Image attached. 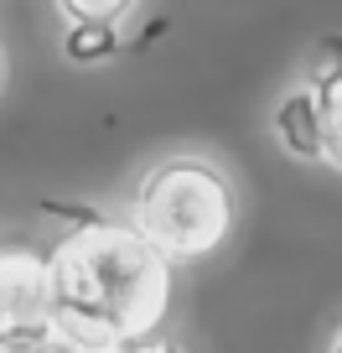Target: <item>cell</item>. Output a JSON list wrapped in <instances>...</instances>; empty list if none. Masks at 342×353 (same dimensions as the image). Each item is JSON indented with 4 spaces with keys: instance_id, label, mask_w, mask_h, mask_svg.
Segmentation results:
<instances>
[{
    "instance_id": "8fae6325",
    "label": "cell",
    "mask_w": 342,
    "mask_h": 353,
    "mask_svg": "<svg viewBox=\"0 0 342 353\" xmlns=\"http://www.w3.org/2000/svg\"><path fill=\"white\" fill-rule=\"evenodd\" d=\"M332 353H342V332H337V338H332Z\"/></svg>"
},
{
    "instance_id": "5b68a950",
    "label": "cell",
    "mask_w": 342,
    "mask_h": 353,
    "mask_svg": "<svg viewBox=\"0 0 342 353\" xmlns=\"http://www.w3.org/2000/svg\"><path fill=\"white\" fill-rule=\"evenodd\" d=\"M275 141L286 145L290 156L301 161H327V145H321V120H317V104H311L306 88L286 94L275 104Z\"/></svg>"
},
{
    "instance_id": "277c9868",
    "label": "cell",
    "mask_w": 342,
    "mask_h": 353,
    "mask_svg": "<svg viewBox=\"0 0 342 353\" xmlns=\"http://www.w3.org/2000/svg\"><path fill=\"white\" fill-rule=\"evenodd\" d=\"M306 94L321 120V145L327 161L342 166V37H321L306 63Z\"/></svg>"
},
{
    "instance_id": "52a82bcc",
    "label": "cell",
    "mask_w": 342,
    "mask_h": 353,
    "mask_svg": "<svg viewBox=\"0 0 342 353\" xmlns=\"http://www.w3.org/2000/svg\"><path fill=\"white\" fill-rule=\"evenodd\" d=\"M114 47H120V32H109V26H67L63 32L67 63H104Z\"/></svg>"
},
{
    "instance_id": "8992f818",
    "label": "cell",
    "mask_w": 342,
    "mask_h": 353,
    "mask_svg": "<svg viewBox=\"0 0 342 353\" xmlns=\"http://www.w3.org/2000/svg\"><path fill=\"white\" fill-rule=\"evenodd\" d=\"M135 11H140V0H57V16L67 26H109V32H120Z\"/></svg>"
},
{
    "instance_id": "3957f363",
    "label": "cell",
    "mask_w": 342,
    "mask_h": 353,
    "mask_svg": "<svg viewBox=\"0 0 342 353\" xmlns=\"http://www.w3.org/2000/svg\"><path fill=\"white\" fill-rule=\"evenodd\" d=\"M52 338V276L47 250L0 244V343Z\"/></svg>"
},
{
    "instance_id": "7a4b0ae2",
    "label": "cell",
    "mask_w": 342,
    "mask_h": 353,
    "mask_svg": "<svg viewBox=\"0 0 342 353\" xmlns=\"http://www.w3.org/2000/svg\"><path fill=\"white\" fill-rule=\"evenodd\" d=\"M125 223L171 265L218 254L239 229V192L218 161L197 151H171L135 182Z\"/></svg>"
},
{
    "instance_id": "ba28073f",
    "label": "cell",
    "mask_w": 342,
    "mask_h": 353,
    "mask_svg": "<svg viewBox=\"0 0 342 353\" xmlns=\"http://www.w3.org/2000/svg\"><path fill=\"white\" fill-rule=\"evenodd\" d=\"M0 353H63L52 338H42V343H0Z\"/></svg>"
},
{
    "instance_id": "9c48e42d",
    "label": "cell",
    "mask_w": 342,
    "mask_h": 353,
    "mask_svg": "<svg viewBox=\"0 0 342 353\" xmlns=\"http://www.w3.org/2000/svg\"><path fill=\"white\" fill-rule=\"evenodd\" d=\"M114 353H182V348H171L166 338H145V343H130V348H114Z\"/></svg>"
},
{
    "instance_id": "6da1fadb",
    "label": "cell",
    "mask_w": 342,
    "mask_h": 353,
    "mask_svg": "<svg viewBox=\"0 0 342 353\" xmlns=\"http://www.w3.org/2000/svg\"><path fill=\"white\" fill-rule=\"evenodd\" d=\"M177 265L125 219H83L47 250L52 343L63 353H114L156 338L171 312Z\"/></svg>"
},
{
    "instance_id": "30bf717a",
    "label": "cell",
    "mask_w": 342,
    "mask_h": 353,
    "mask_svg": "<svg viewBox=\"0 0 342 353\" xmlns=\"http://www.w3.org/2000/svg\"><path fill=\"white\" fill-rule=\"evenodd\" d=\"M0 88H6V47H0Z\"/></svg>"
}]
</instances>
